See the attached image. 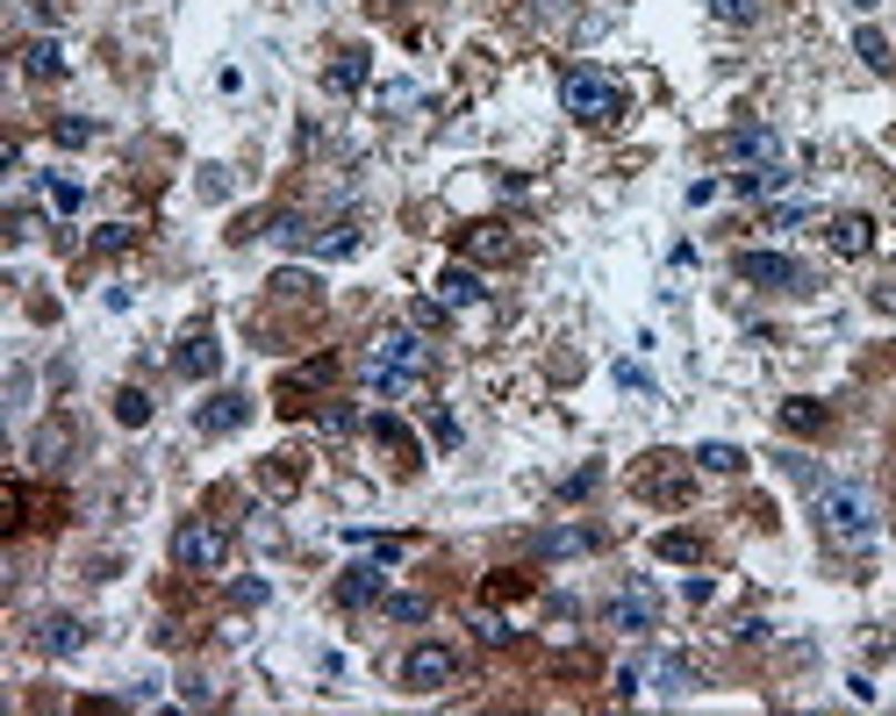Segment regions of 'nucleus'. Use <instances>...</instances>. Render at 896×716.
Segmentation results:
<instances>
[{"label": "nucleus", "instance_id": "41", "mask_svg": "<svg viewBox=\"0 0 896 716\" xmlns=\"http://www.w3.org/2000/svg\"><path fill=\"white\" fill-rule=\"evenodd\" d=\"M617 387H631V394H652V380H646V365H631V359H625V365H617Z\"/></svg>", "mask_w": 896, "mask_h": 716}, {"label": "nucleus", "instance_id": "25", "mask_svg": "<svg viewBox=\"0 0 896 716\" xmlns=\"http://www.w3.org/2000/svg\"><path fill=\"white\" fill-rule=\"evenodd\" d=\"M689 459L703 466V474H739V466H746V452H739V445H696Z\"/></svg>", "mask_w": 896, "mask_h": 716}, {"label": "nucleus", "instance_id": "38", "mask_svg": "<svg viewBox=\"0 0 896 716\" xmlns=\"http://www.w3.org/2000/svg\"><path fill=\"white\" fill-rule=\"evenodd\" d=\"M272 237H280V243H309V216H295V208L272 216Z\"/></svg>", "mask_w": 896, "mask_h": 716}, {"label": "nucleus", "instance_id": "22", "mask_svg": "<svg viewBox=\"0 0 896 716\" xmlns=\"http://www.w3.org/2000/svg\"><path fill=\"white\" fill-rule=\"evenodd\" d=\"M652 552L674 559V567H696V559H703V538H696V530H660V538H652Z\"/></svg>", "mask_w": 896, "mask_h": 716}, {"label": "nucleus", "instance_id": "35", "mask_svg": "<svg viewBox=\"0 0 896 716\" xmlns=\"http://www.w3.org/2000/svg\"><path fill=\"white\" fill-rule=\"evenodd\" d=\"M130 243H136V230H130V222H109V230H94V251H101V258L130 251Z\"/></svg>", "mask_w": 896, "mask_h": 716}, {"label": "nucleus", "instance_id": "5", "mask_svg": "<svg viewBox=\"0 0 896 716\" xmlns=\"http://www.w3.org/2000/svg\"><path fill=\"white\" fill-rule=\"evenodd\" d=\"M173 559H179L187 573L230 567V530H223V523H179V530H173Z\"/></svg>", "mask_w": 896, "mask_h": 716}, {"label": "nucleus", "instance_id": "48", "mask_svg": "<svg viewBox=\"0 0 896 716\" xmlns=\"http://www.w3.org/2000/svg\"><path fill=\"white\" fill-rule=\"evenodd\" d=\"M381 8H402V0H381Z\"/></svg>", "mask_w": 896, "mask_h": 716}, {"label": "nucleus", "instance_id": "26", "mask_svg": "<svg viewBox=\"0 0 896 716\" xmlns=\"http://www.w3.org/2000/svg\"><path fill=\"white\" fill-rule=\"evenodd\" d=\"M854 58H861V65H875V72H889V65H896V51H889L883 29H861V37H854Z\"/></svg>", "mask_w": 896, "mask_h": 716}, {"label": "nucleus", "instance_id": "6", "mask_svg": "<svg viewBox=\"0 0 896 716\" xmlns=\"http://www.w3.org/2000/svg\"><path fill=\"white\" fill-rule=\"evenodd\" d=\"M739 280L774 287V294H811V272H803L789 251H739Z\"/></svg>", "mask_w": 896, "mask_h": 716}, {"label": "nucleus", "instance_id": "12", "mask_svg": "<svg viewBox=\"0 0 896 716\" xmlns=\"http://www.w3.org/2000/svg\"><path fill=\"white\" fill-rule=\"evenodd\" d=\"M381 588H388L381 559H359V567H344V573H338V602H344V609H367V602H381Z\"/></svg>", "mask_w": 896, "mask_h": 716}, {"label": "nucleus", "instance_id": "16", "mask_svg": "<svg viewBox=\"0 0 896 716\" xmlns=\"http://www.w3.org/2000/svg\"><path fill=\"white\" fill-rule=\"evenodd\" d=\"M481 294H488V287H481L474 266H445V272H437V301H445V309H481Z\"/></svg>", "mask_w": 896, "mask_h": 716}, {"label": "nucleus", "instance_id": "29", "mask_svg": "<svg viewBox=\"0 0 896 716\" xmlns=\"http://www.w3.org/2000/svg\"><path fill=\"white\" fill-rule=\"evenodd\" d=\"M115 416H123L130 430H144V423H151V394L144 387H123V394H115Z\"/></svg>", "mask_w": 896, "mask_h": 716}, {"label": "nucleus", "instance_id": "15", "mask_svg": "<svg viewBox=\"0 0 896 716\" xmlns=\"http://www.w3.org/2000/svg\"><path fill=\"white\" fill-rule=\"evenodd\" d=\"M732 158H746V165H782V136H774L768 122H746V129H732Z\"/></svg>", "mask_w": 896, "mask_h": 716}, {"label": "nucleus", "instance_id": "11", "mask_svg": "<svg viewBox=\"0 0 896 716\" xmlns=\"http://www.w3.org/2000/svg\"><path fill=\"white\" fill-rule=\"evenodd\" d=\"M367 80H373V51H367V43H352V51H338V58L323 65V86H330V94H359Z\"/></svg>", "mask_w": 896, "mask_h": 716}, {"label": "nucleus", "instance_id": "8", "mask_svg": "<svg viewBox=\"0 0 896 716\" xmlns=\"http://www.w3.org/2000/svg\"><path fill=\"white\" fill-rule=\"evenodd\" d=\"M460 258H474V266H509V258H516V230H509V222H466V230H460Z\"/></svg>", "mask_w": 896, "mask_h": 716}, {"label": "nucleus", "instance_id": "46", "mask_svg": "<svg viewBox=\"0 0 896 716\" xmlns=\"http://www.w3.org/2000/svg\"><path fill=\"white\" fill-rule=\"evenodd\" d=\"M538 8H545V14H559V8H574V0H538Z\"/></svg>", "mask_w": 896, "mask_h": 716}, {"label": "nucleus", "instance_id": "1", "mask_svg": "<svg viewBox=\"0 0 896 716\" xmlns=\"http://www.w3.org/2000/svg\"><path fill=\"white\" fill-rule=\"evenodd\" d=\"M817 530H825L840 552L875 544V495L861 480H817Z\"/></svg>", "mask_w": 896, "mask_h": 716}, {"label": "nucleus", "instance_id": "18", "mask_svg": "<svg viewBox=\"0 0 896 716\" xmlns=\"http://www.w3.org/2000/svg\"><path fill=\"white\" fill-rule=\"evenodd\" d=\"M22 72H29V80H65V43H58V37H37V43L22 51Z\"/></svg>", "mask_w": 896, "mask_h": 716}, {"label": "nucleus", "instance_id": "42", "mask_svg": "<svg viewBox=\"0 0 896 716\" xmlns=\"http://www.w3.org/2000/svg\"><path fill=\"white\" fill-rule=\"evenodd\" d=\"M202 194H208V201H223V194H230V179H223V165H202Z\"/></svg>", "mask_w": 896, "mask_h": 716}, {"label": "nucleus", "instance_id": "3", "mask_svg": "<svg viewBox=\"0 0 896 716\" xmlns=\"http://www.w3.org/2000/svg\"><path fill=\"white\" fill-rule=\"evenodd\" d=\"M559 108H567L574 122L610 129V122H625V86H617L610 72H596V65H574L567 80H559Z\"/></svg>", "mask_w": 896, "mask_h": 716}, {"label": "nucleus", "instance_id": "44", "mask_svg": "<svg viewBox=\"0 0 896 716\" xmlns=\"http://www.w3.org/2000/svg\"><path fill=\"white\" fill-rule=\"evenodd\" d=\"M681 595H689V602H696V609H703V602H710V595H718V588H710V573H696V581H681Z\"/></svg>", "mask_w": 896, "mask_h": 716}, {"label": "nucleus", "instance_id": "32", "mask_svg": "<svg viewBox=\"0 0 896 716\" xmlns=\"http://www.w3.org/2000/svg\"><path fill=\"white\" fill-rule=\"evenodd\" d=\"M43 201H51V216H72V208H80V179H43Z\"/></svg>", "mask_w": 896, "mask_h": 716}, {"label": "nucleus", "instance_id": "20", "mask_svg": "<svg viewBox=\"0 0 896 716\" xmlns=\"http://www.w3.org/2000/svg\"><path fill=\"white\" fill-rule=\"evenodd\" d=\"M65 452H72V423H43V430L29 437V459L37 466H65Z\"/></svg>", "mask_w": 896, "mask_h": 716}, {"label": "nucleus", "instance_id": "43", "mask_svg": "<svg viewBox=\"0 0 896 716\" xmlns=\"http://www.w3.org/2000/svg\"><path fill=\"white\" fill-rule=\"evenodd\" d=\"M295 480H301L295 466H266V487H272V495H295Z\"/></svg>", "mask_w": 896, "mask_h": 716}, {"label": "nucleus", "instance_id": "37", "mask_svg": "<svg viewBox=\"0 0 896 716\" xmlns=\"http://www.w3.org/2000/svg\"><path fill=\"white\" fill-rule=\"evenodd\" d=\"M474 637H481V645H509L516 631H509L503 616H488V609H481V616H474Z\"/></svg>", "mask_w": 896, "mask_h": 716}, {"label": "nucleus", "instance_id": "40", "mask_svg": "<svg viewBox=\"0 0 896 716\" xmlns=\"http://www.w3.org/2000/svg\"><path fill=\"white\" fill-rule=\"evenodd\" d=\"M431 437H437V445H460V416H445V408H431Z\"/></svg>", "mask_w": 896, "mask_h": 716}, {"label": "nucleus", "instance_id": "24", "mask_svg": "<svg viewBox=\"0 0 896 716\" xmlns=\"http://www.w3.org/2000/svg\"><path fill=\"white\" fill-rule=\"evenodd\" d=\"M316 430H323V437H352L359 430V402H323V408H316Z\"/></svg>", "mask_w": 896, "mask_h": 716}, {"label": "nucleus", "instance_id": "13", "mask_svg": "<svg viewBox=\"0 0 896 716\" xmlns=\"http://www.w3.org/2000/svg\"><path fill=\"white\" fill-rule=\"evenodd\" d=\"M330 380H338V359H309V365H295V373L280 380V408H301V394H316V387H330Z\"/></svg>", "mask_w": 896, "mask_h": 716}, {"label": "nucleus", "instance_id": "14", "mask_svg": "<svg viewBox=\"0 0 896 716\" xmlns=\"http://www.w3.org/2000/svg\"><path fill=\"white\" fill-rule=\"evenodd\" d=\"M173 365H179L187 380H216V373H223V344L208 338V330H194V338L173 352Z\"/></svg>", "mask_w": 896, "mask_h": 716}, {"label": "nucleus", "instance_id": "23", "mask_svg": "<svg viewBox=\"0 0 896 716\" xmlns=\"http://www.w3.org/2000/svg\"><path fill=\"white\" fill-rule=\"evenodd\" d=\"M80 616H51V623H43V637H37V645L43 652H58V660H65V652H80Z\"/></svg>", "mask_w": 896, "mask_h": 716}, {"label": "nucleus", "instance_id": "31", "mask_svg": "<svg viewBox=\"0 0 896 716\" xmlns=\"http://www.w3.org/2000/svg\"><path fill=\"white\" fill-rule=\"evenodd\" d=\"M367 437H373V445H394V452H402V459H409V452H416V445H409V430H402V423H394V416H367Z\"/></svg>", "mask_w": 896, "mask_h": 716}, {"label": "nucleus", "instance_id": "47", "mask_svg": "<svg viewBox=\"0 0 896 716\" xmlns=\"http://www.w3.org/2000/svg\"><path fill=\"white\" fill-rule=\"evenodd\" d=\"M854 8H861V14H868V8H883V0H854Z\"/></svg>", "mask_w": 896, "mask_h": 716}, {"label": "nucleus", "instance_id": "21", "mask_svg": "<svg viewBox=\"0 0 896 716\" xmlns=\"http://www.w3.org/2000/svg\"><path fill=\"white\" fill-rule=\"evenodd\" d=\"M309 251L316 258H352L359 251V222H323V230L309 237Z\"/></svg>", "mask_w": 896, "mask_h": 716}, {"label": "nucleus", "instance_id": "30", "mask_svg": "<svg viewBox=\"0 0 896 716\" xmlns=\"http://www.w3.org/2000/svg\"><path fill=\"white\" fill-rule=\"evenodd\" d=\"M753 14H761V0H710V22H724V29H746Z\"/></svg>", "mask_w": 896, "mask_h": 716}, {"label": "nucleus", "instance_id": "2", "mask_svg": "<svg viewBox=\"0 0 896 716\" xmlns=\"http://www.w3.org/2000/svg\"><path fill=\"white\" fill-rule=\"evenodd\" d=\"M423 365H431V352H423L416 323H409V330H381V338H373V352H367V387H381V394H416Z\"/></svg>", "mask_w": 896, "mask_h": 716}, {"label": "nucleus", "instance_id": "17", "mask_svg": "<svg viewBox=\"0 0 896 716\" xmlns=\"http://www.w3.org/2000/svg\"><path fill=\"white\" fill-rule=\"evenodd\" d=\"M245 423H251V402H245V394H216V402L202 408V430H208V437H223V430H245Z\"/></svg>", "mask_w": 896, "mask_h": 716}, {"label": "nucleus", "instance_id": "27", "mask_svg": "<svg viewBox=\"0 0 896 716\" xmlns=\"http://www.w3.org/2000/svg\"><path fill=\"white\" fill-rule=\"evenodd\" d=\"M732 187H739V194H753V201H761V194H774V187H789V173H782V165H753V173H739V179H732Z\"/></svg>", "mask_w": 896, "mask_h": 716}, {"label": "nucleus", "instance_id": "36", "mask_svg": "<svg viewBox=\"0 0 896 716\" xmlns=\"http://www.w3.org/2000/svg\"><path fill=\"white\" fill-rule=\"evenodd\" d=\"M94 122H86V115H65V122H58V144H65V151H80V144H94Z\"/></svg>", "mask_w": 896, "mask_h": 716}, {"label": "nucleus", "instance_id": "28", "mask_svg": "<svg viewBox=\"0 0 896 716\" xmlns=\"http://www.w3.org/2000/svg\"><path fill=\"white\" fill-rule=\"evenodd\" d=\"M782 430H796V437L825 430V408H817V402H782Z\"/></svg>", "mask_w": 896, "mask_h": 716}, {"label": "nucleus", "instance_id": "45", "mask_svg": "<svg viewBox=\"0 0 896 716\" xmlns=\"http://www.w3.org/2000/svg\"><path fill=\"white\" fill-rule=\"evenodd\" d=\"M875 309H883V315H896V280H889V287H875Z\"/></svg>", "mask_w": 896, "mask_h": 716}, {"label": "nucleus", "instance_id": "9", "mask_svg": "<svg viewBox=\"0 0 896 716\" xmlns=\"http://www.w3.org/2000/svg\"><path fill=\"white\" fill-rule=\"evenodd\" d=\"M639 487H646L652 501H667V509H674V501H689V459H674V452H652L646 474H639Z\"/></svg>", "mask_w": 896, "mask_h": 716}, {"label": "nucleus", "instance_id": "33", "mask_svg": "<svg viewBox=\"0 0 896 716\" xmlns=\"http://www.w3.org/2000/svg\"><path fill=\"white\" fill-rule=\"evenodd\" d=\"M445 301H437V294H423V301H409V323H416V330H445Z\"/></svg>", "mask_w": 896, "mask_h": 716}, {"label": "nucleus", "instance_id": "34", "mask_svg": "<svg viewBox=\"0 0 896 716\" xmlns=\"http://www.w3.org/2000/svg\"><path fill=\"white\" fill-rule=\"evenodd\" d=\"M388 616L394 623H423L431 616V595H388Z\"/></svg>", "mask_w": 896, "mask_h": 716}, {"label": "nucleus", "instance_id": "19", "mask_svg": "<svg viewBox=\"0 0 896 716\" xmlns=\"http://www.w3.org/2000/svg\"><path fill=\"white\" fill-rule=\"evenodd\" d=\"M588 544H596V530L567 523V530H538V538H531V552H545V559H567V552H588Z\"/></svg>", "mask_w": 896, "mask_h": 716}, {"label": "nucleus", "instance_id": "4", "mask_svg": "<svg viewBox=\"0 0 896 716\" xmlns=\"http://www.w3.org/2000/svg\"><path fill=\"white\" fill-rule=\"evenodd\" d=\"M452 681H460V652L452 645H437V637L409 645V660H402V688L409 695H445Z\"/></svg>", "mask_w": 896, "mask_h": 716}, {"label": "nucleus", "instance_id": "10", "mask_svg": "<svg viewBox=\"0 0 896 716\" xmlns=\"http://www.w3.org/2000/svg\"><path fill=\"white\" fill-rule=\"evenodd\" d=\"M825 243H832L840 258H868V251H875V216H861V208L832 216V222H825Z\"/></svg>", "mask_w": 896, "mask_h": 716}, {"label": "nucleus", "instance_id": "39", "mask_svg": "<svg viewBox=\"0 0 896 716\" xmlns=\"http://www.w3.org/2000/svg\"><path fill=\"white\" fill-rule=\"evenodd\" d=\"M803 216H811V201H782V208H768V222H774V230H796Z\"/></svg>", "mask_w": 896, "mask_h": 716}, {"label": "nucleus", "instance_id": "7", "mask_svg": "<svg viewBox=\"0 0 896 716\" xmlns=\"http://www.w3.org/2000/svg\"><path fill=\"white\" fill-rule=\"evenodd\" d=\"M660 623V588L652 581H631V588H617V602H610V631H652Z\"/></svg>", "mask_w": 896, "mask_h": 716}]
</instances>
